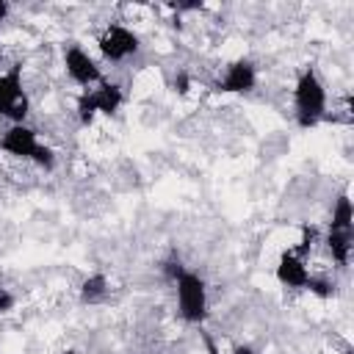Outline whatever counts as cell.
I'll return each mask as SVG.
<instances>
[{"instance_id": "cell-1", "label": "cell", "mask_w": 354, "mask_h": 354, "mask_svg": "<svg viewBox=\"0 0 354 354\" xmlns=\"http://www.w3.org/2000/svg\"><path fill=\"white\" fill-rule=\"evenodd\" d=\"M329 108V97H326V86L318 75L315 66H304L293 83V116L296 124L301 130H313L321 122L329 119L326 113Z\"/></svg>"}, {"instance_id": "cell-2", "label": "cell", "mask_w": 354, "mask_h": 354, "mask_svg": "<svg viewBox=\"0 0 354 354\" xmlns=\"http://www.w3.org/2000/svg\"><path fill=\"white\" fill-rule=\"evenodd\" d=\"M30 113V94L25 88L22 64H11L0 72V119L8 124H22Z\"/></svg>"}, {"instance_id": "cell-3", "label": "cell", "mask_w": 354, "mask_h": 354, "mask_svg": "<svg viewBox=\"0 0 354 354\" xmlns=\"http://www.w3.org/2000/svg\"><path fill=\"white\" fill-rule=\"evenodd\" d=\"M174 296H177V315L191 324V326H202L207 318V285L205 279L185 268L183 277L174 282Z\"/></svg>"}, {"instance_id": "cell-4", "label": "cell", "mask_w": 354, "mask_h": 354, "mask_svg": "<svg viewBox=\"0 0 354 354\" xmlns=\"http://www.w3.org/2000/svg\"><path fill=\"white\" fill-rule=\"evenodd\" d=\"M97 50H100L102 61H108V64H124L127 58H133L141 50V39H138V33L133 28H127L122 22H111L97 36Z\"/></svg>"}, {"instance_id": "cell-5", "label": "cell", "mask_w": 354, "mask_h": 354, "mask_svg": "<svg viewBox=\"0 0 354 354\" xmlns=\"http://www.w3.org/2000/svg\"><path fill=\"white\" fill-rule=\"evenodd\" d=\"M61 58H64V72H66V77L75 86L91 88V86H97L102 80V69H100L97 58L88 50H83L77 41H69L64 47V55Z\"/></svg>"}, {"instance_id": "cell-6", "label": "cell", "mask_w": 354, "mask_h": 354, "mask_svg": "<svg viewBox=\"0 0 354 354\" xmlns=\"http://www.w3.org/2000/svg\"><path fill=\"white\" fill-rule=\"evenodd\" d=\"M218 94H249L257 88V66L252 58H235L224 66L218 80L213 83Z\"/></svg>"}, {"instance_id": "cell-7", "label": "cell", "mask_w": 354, "mask_h": 354, "mask_svg": "<svg viewBox=\"0 0 354 354\" xmlns=\"http://www.w3.org/2000/svg\"><path fill=\"white\" fill-rule=\"evenodd\" d=\"M39 133L30 127V124H8L0 136V152L11 155V158H19V160H30L36 147H39Z\"/></svg>"}, {"instance_id": "cell-8", "label": "cell", "mask_w": 354, "mask_h": 354, "mask_svg": "<svg viewBox=\"0 0 354 354\" xmlns=\"http://www.w3.org/2000/svg\"><path fill=\"white\" fill-rule=\"evenodd\" d=\"M274 277L282 288H290V290H304L307 279H310V266L304 257H299L293 249H285L279 257H277V266H274Z\"/></svg>"}, {"instance_id": "cell-9", "label": "cell", "mask_w": 354, "mask_h": 354, "mask_svg": "<svg viewBox=\"0 0 354 354\" xmlns=\"http://www.w3.org/2000/svg\"><path fill=\"white\" fill-rule=\"evenodd\" d=\"M321 243L326 246L332 263L337 268H346L351 263V249H354V230H343V227H326Z\"/></svg>"}, {"instance_id": "cell-10", "label": "cell", "mask_w": 354, "mask_h": 354, "mask_svg": "<svg viewBox=\"0 0 354 354\" xmlns=\"http://www.w3.org/2000/svg\"><path fill=\"white\" fill-rule=\"evenodd\" d=\"M91 91V100H94V108H97V116H113L122 105H124V91L119 83L102 77L97 86L88 88Z\"/></svg>"}, {"instance_id": "cell-11", "label": "cell", "mask_w": 354, "mask_h": 354, "mask_svg": "<svg viewBox=\"0 0 354 354\" xmlns=\"http://www.w3.org/2000/svg\"><path fill=\"white\" fill-rule=\"evenodd\" d=\"M111 296V279L102 274V271H91L80 279V288H77V301L83 307H97V304H105Z\"/></svg>"}, {"instance_id": "cell-12", "label": "cell", "mask_w": 354, "mask_h": 354, "mask_svg": "<svg viewBox=\"0 0 354 354\" xmlns=\"http://www.w3.org/2000/svg\"><path fill=\"white\" fill-rule=\"evenodd\" d=\"M326 227H343V230H354V207H351V199L348 194H340L332 205V213H329V224Z\"/></svg>"}, {"instance_id": "cell-13", "label": "cell", "mask_w": 354, "mask_h": 354, "mask_svg": "<svg viewBox=\"0 0 354 354\" xmlns=\"http://www.w3.org/2000/svg\"><path fill=\"white\" fill-rule=\"evenodd\" d=\"M75 113H77V122H80L83 127H88V124L97 119V108H94V100H91V91H88V88L80 91V97H77V102H75Z\"/></svg>"}, {"instance_id": "cell-14", "label": "cell", "mask_w": 354, "mask_h": 354, "mask_svg": "<svg viewBox=\"0 0 354 354\" xmlns=\"http://www.w3.org/2000/svg\"><path fill=\"white\" fill-rule=\"evenodd\" d=\"M318 241H321V232H318L313 224H304V227H301V241H299L296 246H290V249H293L299 257H304V260H307V257L313 254V249H315V243H318Z\"/></svg>"}, {"instance_id": "cell-15", "label": "cell", "mask_w": 354, "mask_h": 354, "mask_svg": "<svg viewBox=\"0 0 354 354\" xmlns=\"http://www.w3.org/2000/svg\"><path fill=\"white\" fill-rule=\"evenodd\" d=\"M304 290H310V293H313V296H318V299H332V296H335V282H332L329 277L310 274V279H307Z\"/></svg>"}, {"instance_id": "cell-16", "label": "cell", "mask_w": 354, "mask_h": 354, "mask_svg": "<svg viewBox=\"0 0 354 354\" xmlns=\"http://www.w3.org/2000/svg\"><path fill=\"white\" fill-rule=\"evenodd\" d=\"M30 163L36 169H41V171H53L55 163H58V155H55V149L50 144H39L36 152H33V158H30Z\"/></svg>"}, {"instance_id": "cell-17", "label": "cell", "mask_w": 354, "mask_h": 354, "mask_svg": "<svg viewBox=\"0 0 354 354\" xmlns=\"http://www.w3.org/2000/svg\"><path fill=\"white\" fill-rule=\"evenodd\" d=\"M160 271H163V277L174 285V282L183 277L185 266H183V260H180V257H169V260H163V263H160Z\"/></svg>"}, {"instance_id": "cell-18", "label": "cell", "mask_w": 354, "mask_h": 354, "mask_svg": "<svg viewBox=\"0 0 354 354\" xmlns=\"http://www.w3.org/2000/svg\"><path fill=\"white\" fill-rule=\"evenodd\" d=\"M14 307H17V296L0 282V315H8Z\"/></svg>"}, {"instance_id": "cell-19", "label": "cell", "mask_w": 354, "mask_h": 354, "mask_svg": "<svg viewBox=\"0 0 354 354\" xmlns=\"http://www.w3.org/2000/svg\"><path fill=\"white\" fill-rule=\"evenodd\" d=\"M188 86H191V80H188V75H185V72H177V77H174V91H180V94H185V91H188Z\"/></svg>"}, {"instance_id": "cell-20", "label": "cell", "mask_w": 354, "mask_h": 354, "mask_svg": "<svg viewBox=\"0 0 354 354\" xmlns=\"http://www.w3.org/2000/svg\"><path fill=\"white\" fill-rule=\"evenodd\" d=\"M230 354H260V351L254 346H249V343H238V346H232Z\"/></svg>"}, {"instance_id": "cell-21", "label": "cell", "mask_w": 354, "mask_h": 354, "mask_svg": "<svg viewBox=\"0 0 354 354\" xmlns=\"http://www.w3.org/2000/svg\"><path fill=\"white\" fill-rule=\"evenodd\" d=\"M8 11H11V6H8L6 0H0V22H6V17H8Z\"/></svg>"}, {"instance_id": "cell-22", "label": "cell", "mask_w": 354, "mask_h": 354, "mask_svg": "<svg viewBox=\"0 0 354 354\" xmlns=\"http://www.w3.org/2000/svg\"><path fill=\"white\" fill-rule=\"evenodd\" d=\"M61 354H80V351H77V348H64Z\"/></svg>"}]
</instances>
